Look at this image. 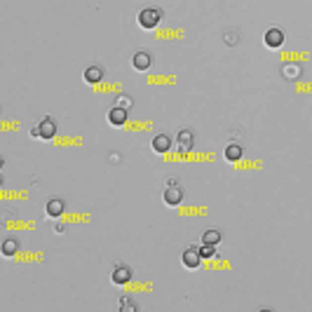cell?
Instances as JSON below:
<instances>
[{"mask_svg":"<svg viewBox=\"0 0 312 312\" xmlns=\"http://www.w3.org/2000/svg\"><path fill=\"white\" fill-rule=\"evenodd\" d=\"M0 251H2V256H7V259H12L14 254L19 251V242L14 240V237H7V240L0 244Z\"/></svg>","mask_w":312,"mask_h":312,"instance_id":"obj_13","label":"cell"},{"mask_svg":"<svg viewBox=\"0 0 312 312\" xmlns=\"http://www.w3.org/2000/svg\"><path fill=\"white\" fill-rule=\"evenodd\" d=\"M110 279H113V284H120V286H125L132 282V267L129 265H115L113 267V272H110Z\"/></svg>","mask_w":312,"mask_h":312,"instance_id":"obj_3","label":"cell"},{"mask_svg":"<svg viewBox=\"0 0 312 312\" xmlns=\"http://www.w3.org/2000/svg\"><path fill=\"white\" fill-rule=\"evenodd\" d=\"M242 146L240 143H230V146H225V160L228 162H237L242 157Z\"/></svg>","mask_w":312,"mask_h":312,"instance_id":"obj_14","label":"cell"},{"mask_svg":"<svg viewBox=\"0 0 312 312\" xmlns=\"http://www.w3.org/2000/svg\"><path fill=\"white\" fill-rule=\"evenodd\" d=\"M132 66L136 71H148L153 66V54L146 52V50H139V52L132 56Z\"/></svg>","mask_w":312,"mask_h":312,"instance_id":"obj_7","label":"cell"},{"mask_svg":"<svg viewBox=\"0 0 312 312\" xmlns=\"http://www.w3.org/2000/svg\"><path fill=\"white\" fill-rule=\"evenodd\" d=\"M263 43H265L270 50H279V47L284 45V31H282V28H277V26L267 28L265 36H263Z\"/></svg>","mask_w":312,"mask_h":312,"instance_id":"obj_2","label":"cell"},{"mask_svg":"<svg viewBox=\"0 0 312 312\" xmlns=\"http://www.w3.org/2000/svg\"><path fill=\"white\" fill-rule=\"evenodd\" d=\"M108 122H110L113 127H122L127 122V110L122 106L110 108V110H108Z\"/></svg>","mask_w":312,"mask_h":312,"instance_id":"obj_9","label":"cell"},{"mask_svg":"<svg viewBox=\"0 0 312 312\" xmlns=\"http://www.w3.org/2000/svg\"><path fill=\"white\" fill-rule=\"evenodd\" d=\"M101 78H104V68H101V66L92 63V66H87V68H85V82H89V85H97V82H101Z\"/></svg>","mask_w":312,"mask_h":312,"instance_id":"obj_11","label":"cell"},{"mask_svg":"<svg viewBox=\"0 0 312 312\" xmlns=\"http://www.w3.org/2000/svg\"><path fill=\"white\" fill-rule=\"evenodd\" d=\"M181 260H183V265H186L188 270H195V267H200V263H202V254H200V249H195V247H188V249L181 254Z\"/></svg>","mask_w":312,"mask_h":312,"instance_id":"obj_5","label":"cell"},{"mask_svg":"<svg viewBox=\"0 0 312 312\" xmlns=\"http://www.w3.org/2000/svg\"><path fill=\"white\" fill-rule=\"evenodd\" d=\"M176 141L181 148H193V143H195V132H193V129H181L176 136Z\"/></svg>","mask_w":312,"mask_h":312,"instance_id":"obj_12","label":"cell"},{"mask_svg":"<svg viewBox=\"0 0 312 312\" xmlns=\"http://www.w3.org/2000/svg\"><path fill=\"white\" fill-rule=\"evenodd\" d=\"M202 242H205V244H218V242H221V230H216V228H211V230H205L202 232Z\"/></svg>","mask_w":312,"mask_h":312,"instance_id":"obj_15","label":"cell"},{"mask_svg":"<svg viewBox=\"0 0 312 312\" xmlns=\"http://www.w3.org/2000/svg\"><path fill=\"white\" fill-rule=\"evenodd\" d=\"M169 148H171V139L167 134H157V136L153 139V151L155 153L164 155V153H169Z\"/></svg>","mask_w":312,"mask_h":312,"instance_id":"obj_10","label":"cell"},{"mask_svg":"<svg viewBox=\"0 0 312 312\" xmlns=\"http://www.w3.org/2000/svg\"><path fill=\"white\" fill-rule=\"evenodd\" d=\"M160 19H162L160 7H143L139 12V26L146 28V31H153V28L160 24Z\"/></svg>","mask_w":312,"mask_h":312,"instance_id":"obj_1","label":"cell"},{"mask_svg":"<svg viewBox=\"0 0 312 312\" xmlns=\"http://www.w3.org/2000/svg\"><path fill=\"white\" fill-rule=\"evenodd\" d=\"M33 134L43 136V139H54V136H56V122H54L52 117H43V120L38 122V127H36V132Z\"/></svg>","mask_w":312,"mask_h":312,"instance_id":"obj_6","label":"cell"},{"mask_svg":"<svg viewBox=\"0 0 312 312\" xmlns=\"http://www.w3.org/2000/svg\"><path fill=\"white\" fill-rule=\"evenodd\" d=\"M200 254H202V259H211V256L216 254L214 244H205V242H202V247H200Z\"/></svg>","mask_w":312,"mask_h":312,"instance_id":"obj_16","label":"cell"},{"mask_svg":"<svg viewBox=\"0 0 312 312\" xmlns=\"http://www.w3.org/2000/svg\"><path fill=\"white\" fill-rule=\"evenodd\" d=\"M164 205H169V207H176L181 205V200H183V188L176 186V183H169V186L164 188Z\"/></svg>","mask_w":312,"mask_h":312,"instance_id":"obj_4","label":"cell"},{"mask_svg":"<svg viewBox=\"0 0 312 312\" xmlns=\"http://www.w3.org/2000/svg\"><path fill=\"white\" fill-rule=\"evenodd\" d=\"M45 209H47V216H50V218H59V216L63 214L66 205H63L61 197H50V200H47V207H45Z\"/></svg>","mask_w":312,"mask_h":312,"instance_id":"obj_8","label":"cell"}]
</instances>
